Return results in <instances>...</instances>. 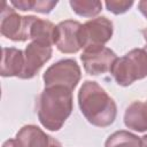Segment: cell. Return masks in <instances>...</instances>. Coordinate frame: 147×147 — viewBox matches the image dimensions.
Segmentation results:
<instances>
[{
    "label": "cell",
    "mask_w": 147,
    "mask_h": 147,
    "mask_svg": "<svg viewBox=\"0 0 147 147\" xmlns=\"http://www.w3.org/2000/svg\"><path fill=\"white\" fill-rule=\"evenodd\" d=\"M78 105L82 114L94 126L106 127L114 123L117 107L113 98L93 80H85L78 92Z\"/></svg>",
    "instance_id": "cell-1"
},
{
    "label": "cell",
    "mask_w": 147,
    "mask_h": 147,
    "mask_svg": "<svg viewBox=\"0 0 147 147\" xmlns=\"http://www.w3.org/2000/svg\"><path fill=\"white\" fill-rule=\"evenodd\" d=\"M36 107L41 125L49 131H59L71 115L72 91L63 86L45 87L37 99Z\"/></svg>",
    "instance_id": "cell-2"
},
{
    "label": "cell",
    "mask_w": 147,
    "mask_h": 147,
    "mask_svg": "<svg viewBox=\"0 0 147 147\" xmlns=\"http://www.w3.org/2000/svg\"><path fill=\"white\" fill-rule=\"evenodd\" d=\"M110 74L121 86H129L147 77V45L142 48H133L124 56L117 57Z\"/></svg>",
    "instance_id": "cell-3"
},
{
    "label": "cell",
    "mask_w": 147,
    "mask_h": 147,
    "mask_svg": "<svg viewBox=\"0 0 147 147\" xmlns=\"http://www.w3.org/2000/svg\"><path fill=\"white\" fill-rule=\"evenodd\" d=\"M80 68L74 59L60 60L52 64L44 74L45 87L63 86L74 91L80 80Z\"/></svg>",
    "instance_id": "cell-4"
},
{
    "label": "cell",
    "mask_w": 147,
    "mask_h": 147,
    "mask_svg": "<svg viewBox=\"0 0 147 147\" xmlns=\"http://www.w3.org/2000/svg\"><path fill=\"white\" fill-rule=\"evenodd\" d=\"M80 60L83 67L88 75L98 76L111 70L113 64L117 60L114 51L105 46H92L84 48Z\"/></svg>",
    "instance_id": "cell-5"
},
{
    "label": "cell",
    "mask_w": 147,
    "mask_h": 147,
    "mask_svg": "<svg viewBox=\"0 0 147 147\" xmlns=\"http://www.w3.org/2000/svg\"><path fill=\"white\" fill-rule=\"evenodd\" d=\"M30 16H21L7 2L1 9V34L13 41H25L29 39Z\"/></svg>",
    "instance_id": "cell-6"
},
{
    "label": "cell",
    "mask_w": 147,
    "mask_h": 147,
    "mask_svg": "<svg viewBox=\"0 0 147 147\" xmlns=\"http://www.w3.org/2000/svg\"><path fill=\"white\" fill-rule=\"evenodd\" d=\"M113 31V22L105 16L95 17L87 21L86 23L82 24L80 28L82 48H87L92 46H103L110 40Z\"/></svg>",
    "instance_id": "cell-7"
},
{
    "label": "cell",
    "mask_w": 147,
    "mask_h": 147,
    "mask_svg": "<svg viewBox=\"0 0 147 147\" xmlns=\"http://www.w3.org/2000/svg\"><path fill=\"white\" fill-rule=\"evenodd\" d=\"M52 46L39 42L31 41L24 49V69L20 78L31 79L33 78L42 65L52 57Z\"/></svg>",
    "instance_id": "cell-8"
},
{
    "label": "cell",
    "mask_w": 147,
    "mask_h": 147,
    "mask_svg": "<svg viewBox=\"0 0 147 147\" xmlns=\"http://www.w3.org/2000/svg\"><path fill=\"white\" fill-rule=\"evenodd\" d=\"M80 28L82 24L74 20H65L56 25L55 46L60 52L72 54L82 48Z\"/></svg>",
    "instance_id": "cell-9"
},
{
    "label": "cell",
    "mask_w": 147,
    "mask_h": 147,
    "mask_svg": "<svg viewBox=\"0 0 147 147\" xmlns=\"http://www.w3.org/2000/svg\"><path fill=\"white\" fill-rule=\"evenodd\" d=\"M20 147H62L55 138L45 133L37 125H24L15 137Z\"/></svg>",
    "instance_id": "cell-10"
},
{
    "label": "cell",
    "mask_w": 147,
    "mask_h": 147,
    "mask_svg": "<svg viewBox=\"0 0 147 147\" xmlns=\"http://www.w3.org/2000/svg\"><path fill=\"white\" fill-rule=\"evenodd\" d=\"M24 69V52L15 47H3L1 59L2 77H21Z\"/></svg>",
    "instance_id": "cell-11"
},
{
    "label": "cell",
    "mask_w": 147,
    "mask_h": 147,
    "mask_svg": "<svg viewBox=\"0 0 147 147\" xmlns=\"http://www.w3.org/2000/svg\"><path fill=\"white\" fill-rule=\"evenodd\" d=\"M56 25L47 20H41L36 16H30L29 24V39L39 41L46 45H55Z\"/></svg>",
    "instance_id": "cell-12"
},
{
    "label": "cell",
    "mask_w": 147,
    "mask_h": 147,
    "mask_svg": "<svg viewBox=\"0 0 147 147\" xmlns=\"http://www.w3.org/2000/svg\"><path fill=\"white\" fill-rule=\"evenodd\" d=\"M124 124L126 127L137 132L147 131V102H132L125 110Z\"/></svg>",
    "instance_id": "cell-13"
},
{
    "label": "cell",
    "mask_w": 147,
    "mask_h": 147,
    "mask_svg": "<svg viewBox=\"0 0 147 147\" xmlns=\"http://www.w3.org/2000/svg\"><path fill=\"white\" fill-rule=\"evenodd\" d=\"M10 5L16 9L22 11H37L40 14H49L54 7L57 5V1L52 0H11Z\"/></svg>",
    "instance_id": "cell-14"
},
{
    "label": "cell",
    "mask_w": 147,
    "mask_h": 147,
    "mask_svg": "<svg viewBox=\"0 0 147 147\" xmlns=\"http://www.w3.org/2000/svg\"><path fill=\"white\" fill-rule=\"evenodd\" d=\"M105 147H141V138L129 131L121 130L107 138Z\"/></svg>",
    "instance_id": "cell-15"
},
{
    "label": "cell",
    "mask_w": 147,
    "mask_h": 147,
    "mask_svg": "<svg viewBox=\"0 0 147 147\" xmlns=\"http://www.w3.org/2000/svg\"><path fill=\"white\" fill-rule=\"evenodd\" d=\"M71 9L79 16L94 17L102 10V2L98 0H70Z\"/></svg>",
    "instance_id": "cell-16"
},
{
    "label": "cell",
    "mask_w": 147,
    "mask_h": 147,
    "mask_svg": "<svg viewBox=\"0 0 147 147\" xmlns=\"http://www.w3.org/2000/svg\"><path fill=\"white\" fill-rule=\"evenodd\" d=\"M105 6L108 11L115 15H119V14L126 13L133 6V1L132 0H110V1H106Z\"/></svg>",
    "instance_id": "cell-17"
},
{
    "label": "cell",
    "mask_w": 147,
    "mask_h": 147,
    "mask_svg": "<svg viewBox=\"0 0 147 147\" xmlns=\"http://www.w3.org/2000/svg\"><path fill=\"white\" fill-rule=\"evenodd\" d=\"M138 9L139 11L147 18V0H141L138 2Z\"/></svg>",
    "instance_id": "cell-18"
},
{
    "label": "cell",
    "mask_w": 147,
    "mask_h": 147,
    "mask_svg": "<svg viewBox=\"0 0 147 147\" xmlns=\"http://www.w3.org/2000/svg\"><path fill=\"white\" fill-rule=\"evenodd\" d=\"M2 147H20V145L17 144L16 139H8L3 142Z\"/></svg>",
    "instance_id": "cell-19"
},
{
    "label": "cell",
    "mask_w": 147,
    "mask_h": 147,
    "mask_svg": "<svg viewBox=\"0 0 147 147\" xmlns=\"http://www.w3.org/2000/svg\"><path fill=\"white\" fill-rule=\"evenodd\" d=\"M141 147H147V134L141 137Z\"/></svg>",
    "instance_id": "cell-20"
},
{
    "label": "cell",
    "mask_w": 147,
    "mask_h": 147,
    "mask_svg": "<svg viewBox=\"0 0 147 147\" xmlns=\"http://www.w3.org/2000/svg\"><path fill=\"white\" fill-rule=\"evenodd\" d=\"M141 33H142V37H144L145 41L147 42V29H144V30L141 31Z\"/></svg>",
    "instance_id": "cell-21"
}]
</instances>
